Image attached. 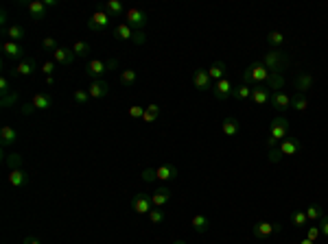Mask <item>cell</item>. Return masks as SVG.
<instances>
[{
	"mask_svg": "<svg viewBox=\"0 0 328 244\" xmlns=\"http://www.w3.org/2000/svg\"><path fill=\"white\" fill-rule=\"evenodd\" d=\"M232 90H234V85L230 83V78H221V81H217L212 85L214 100H219V103H225L227 98H232Z\"/></svg>",
	"mask_w": 328,
	"mask_h": 244,
	"instance_id": "7",
	"label": "cell"
},
{
	"mask_svg": "<svg viewBox=\"0 0 328 244\" xmlns=\"http://www.w3.org/2000/svg\"><path fill=\"white\" fill-rule=\"evenodd\" d=\"M247 70H249V74H252V83H254V85H265L267 78H269V74H271L269 70L265 68V63H262V61H254V63H249Z\"/></svg>",
	"mask_w": 328,
	"mask_h": 244,
	"instance_id": "6",
	"label": "cell"
},
{
	"mask_svg": "<svg viewBox=\"0 0 328 244\" xmlns=\"http://www.w3.org/2000/svg\"><path fill=\"white\" fill-rule=\"evenodd\" d=\"M37 70V65H35V59H22L16 63V68L11 70V76L17 78V76H31V74Z\"/></svg>",
	"mask_w": 328,
	"mask_h": 244,
	"instance_id": "12",
	"label": "cell"
},
{
	"mask_svg": "<svg viewBox=\"0 0 328 244\" xmlns=\"http://www.w3.org/2000/svg\"><path fill=\"white\" fill-rule=\"evenodd\" d=\"M103 11L107 13L109 17H118V15H125V7H122V2H118V0H107V2L103 4Z\"/></svg>",
	"mask_w": 328,
	"mask_h": 244,
	"instance_id": "25",
	"label": "cell"
},
{
	"mask_svg": "<svg viewBox=\"0 0 328 244\" xmlns=\"http://www.w3.org/2000/svg\"><path fill=\"white\" fill-rule=\"evenodd\" d=\"M282 152H280V148H269V155H267V159H269V164H278V161H282Z\"/></svg>",
	"mask_w": 328,
	"mask_h": 244,
	"instance_id": "45",
	"label": "cell"
},
{
	"mask_svg": "<svg viewBox=\"0 0 328 244\" xmlns=\"http://www.w3.org/2000/svg\"><path fill=\"white\" fill-rule=\"evenodd\" d=\"M192 85H195V90H199V92L212 90V78H210L208 70L197 68L195 72H192Z\"/></svg>",
	"mask_w": 328,
	"mask_h": 244,
	"instance_id": "8",
	"label": "cell"
},
{
	"mask_svg": "<svg viewBox=\"0 0 328 244\" xmlns=\"http://www.w3.org/2000/svg\"><path fill=\"white\" fill-rule=\"evenodd\" d=\"M55 68H57V63L52 59H48V61H44L42 63V72H44V76H52V72H55Z\"/></svg>",
	"mask_w": 328,
	"mask_h": 244,
	"instance_id": "44",
	"label": "cell"
},
{
	"mask_svg": "<svg viewBox=\"0 0 328 244\" xmlns=\"http://www.w3.org/2000/svg\"><path fill=\"white\" fill-rule=\"evenodd\" d=\"M149 196H151L153 207H164V205L171 200V190L166 185H160V187H155L153 194H149Z\"/></svg>",
	"mask_w": 328,
	"mask_h": 244,
	"instance_id": "14",
	"label": "cell"
},
{
	"mask_svg": "<svg viewBox=\"0 0 328 244\" xmlns=\"http://www.w3.org/2000/svg\"><path fill=\"white\" fill-rule=\"evenodd\" d=\"M319 231H322V238H328V214H324L322 218H319Z\"/></svg>",
	"mask_w": 328,
	"mask_h": 244,
	"instance_id": "50",
	"label": "cell"
},
{
	"mask_svg": "<svg viewBox=\"0 0 328 244\" xmlns=\"http://www.w3.org/2000/svg\"><path fill=\"white\" fill-rule=\"evenodd\" d=\"M153 179H157V177H155V168H144V170H142V181L151 183Z\"/></svg>",
	"mask_w": 328,
	"mask_h": 244,
	"instance_id": "52",
	"label": "cell"
},
{
	"mask_svg": "<svg viewBox=\"0 0 328 244\" xmlns=\"http://www.w3.org/2000/svg\"><path fill=\"white\" fill-rule=\"evenodd\" d=\"M9 183H11L13 187H24L26 183H29V174L24 172V170H9Z\"/></svg>",
	"mask_w": 328,
	"mask_h": 244,
	"instance_id": "22",
	"label": "cell"
},
{
	"mask_svg": "<svg viewBox=\"0 0 328 244\" xmlns=\"http://www.w3.org/2000/svg\"><path fill=\"white\" fill-rule=\"evenodd\" d=\"M2 35H7V39H11V42H20V39H24L26 29L20 24H11L7 30H2Z\"/></svg>",
	"mask_w": 328,
	"mask_h": 244,
	"instance_id": "28",
	"label": "cell"
},
{
	"mask_svg": "<svg viewBox=\"0 0 328 244\" xmlns=\"http://www.w3.org/2000/svg\"><path fill=\"white\" fill-rule=\"evenodd\" d=\"M44 4H46V9H52V7H57V0H44Z\"/></svg>",
	"mask_w": 328,
	"mask_h": 244,
	"instance_id": "56",
	"label": "cell"
},
{
	"mask_svg": "<svg viewBox=\"0 0 328 244\" xmlns=\"http://www.w3.org/2000/svg\"><path fill=\"white\" fill-rule=\"evenodd\" d=\"M280 152H282L284 157H291V155H295V152H300V148H302V142L297 137H287V139H282L280 142Z\"/></svg>",
	"mask_w": 328,
	"mask_h": 244,
	"instance_id": "17",
	"label": "cell"
},
{
	"mask_svg": "<svg viewBox=\"0 0 328 244\" xmlns=\"http://www.w3.org/2000/svg\"><path fill=\"white\" fill-rule=\"evenodd\" d=\"M136 78H138V74H136V70H122L121 72V85L125 87H131L136 83Z\"/></svg>",
	"mask_w": 328,
	"mask_h": 244,
	"instance_id": "37",
	"label": "cell"
},
{
	"mask_svg": "<svg viewBox=\"0 0 328 244\" xmlns=\"http://www.w3.org/2000/svg\"><path fill=\"white\" fill-rule=\"evenodd\" d=\"M249 96H252V87L245 85V83H241V85H236L234 90H232V98H236V100H245V98H249Z\"/></svg>",
	"mask_w": 328,
	"mask_h": 244,
	"instance_id": "32",
	"label": "cell"
},
{
	"mask_svg": "<svg viewBox=\"0 0 328 244\" xmlns=\"http://www.w3.org/2000/svg\"><path fill=\"white\" fill-rule=\"evenodd\" d=\"M252 103L254 105H267L269 103V98H271V92H269V87L267 85H254L252 87Z\"/></svg>",
	"mask_w": 328,
	"mask_h": 244,
	"instance_id": "15",
	"label": "cell"
},
{
	"mask_svg": "<svg viewBox=\"0 0 328 244\" xmlns=\"http://www.w3.org/2000/svg\"><path fill=\"white\" fill-rule=\"evenodd\" d=\"M306 218H309L311 222L313 220H319V218L324 216V209H322V205H317V203H313V205H309V207H306Z\"/></svg>",
	"mask_w": 328,
	"mask_h": 244,
	"instance_id": "35",
	"label": "cell"
},
{
	"mask_svg": "<svg viewBox=\"0 0 328 244\" xmlns=\"http://www.w3.org/2000/svg\"><path fill=\"white\" fill-rule=\"evenodd\" d=\"M42 48L44 50H48V52H55L59 46H57V42L52 37H46V39H42Z\"/></svg>",
	"mask_w": 328,
	"mask_h": 244,
	"instance_id": "49",
	"label": "cell"
},
{
	"mask_svg": "<svg viewBox=\"0 0 328 244\" xmlns=\"http://www.w3.org/2000/svg\"><path fill=\"white\" fill-rule=\"evenodd\" d=\"M147 216H149V220H151L153 225H160V222H164L166 214H164V209H160V207H157V209H151V212H149Z\"/></svg>",
	"mask_w": 328,
	"mask_h": 244,
	"instance_id": "42",
	"label": "cell"
},
{
	"mask_svg": "<svg viewBox=\"0 0 328 244\" xmlns=\"http://www.w3.org/2000/svg\"><path fill=\"white\" fill-rule=\"evenodd\" d=\"M300 244H315V242H311V240L309 238H304V240H302V242Z\"/></svg>",
	"mask_w": 328,
	"mask_h": 244,
	"instance_id": "58",
	"label": "cell"
},
{
	"mask_svg": "<svg viewBox=\"0 0 328 244\" xmlns=\"http://www.w3.org/2000/svg\"><path fill=\"white\" fill-rule=\"evenodd\" d=\"M11 81H9V76H2L0 78V94L2 96H7V94H11Z\"/></svg>",
	"mask_w": 328,
	"mask_h": 244,
	"instance_id": "48",
	"label": "cell"
},
{
	"mask_svg": "<svg viewBox=\"0 0 328 244\" xmlns=\"http://www.w3.org/2000/svg\"><path fill=\"white\" fill-rule=\"evenodd\" d=\"M280 231H282V225H280V222H256L252 233H254V238H258V240H269L271 235L280 233Z\"/></svg>",
	"mask_w": 328,
	"mask_h": 244,
	"instance_id": "4",
	"label": "cell"
},
{
	"mask_svg": "<svg viewBox=\"0 0 328 244\" xmlns=\"http://www.w3.org/2000/svg\"><path fill=\"white\" fill-rule=\"evenodd\" d=\"M265 85L269 87V92H282V87H284V76H282V74H274V72H271Z\"/></svg>",
	"mask_w": 328,
	"mask_h": 244,
	"instance_id": "31",
	"label": "cell"
},
{
	"mask_svg": "<svg viewBox=\"0 0 328 244\" xmlns=\"http://www.w3.org/2000/svg\"><path fill=\"white\" fill-rule=\"evenodd\" d=\"M4 164H7L9 170H20V168H22V155H17V152H11V155L4 157Z\"/></svg>",
	"mask_w": 328,
	"mask_h": 244,
	"instance_id": "36",
	"label": "cell"
},
{
	"mask_svg": "<svg viewBox=\"0 0 328 244\" xmlns=\"http://www.w3.org/2000/svg\"><path fill=\"white\" fill-rule=\"evenodd\" d=\"M52 61L55 63H59V65H70L74 61V52H72V48H64V46H59L55 52H52Z\"/></svg>",
	"mask_w": 328,
	"mask_h": 244,
	"instance_id": "18",
	"label": "cell"
},
{
	"mask_svg": "<svg viewBox=\"0 0 328 244\" xmlns=\"http://www.w3.org/2000/svg\"><path fill=\"white\" fill-rule=\"evenodd\" d=\"M315 85V78L311 76V74H297L295 76V83H293V87H295L297 90V94H306V92L311 90V87Z\"/></svg>",
	"mask_w": 328,
	"mask_h": 244,
	"instance_id": "19",
	"label": "cell"
},
{
	"mask_svg": "<svg viewBox=\"0 0 328 244\" xmlns=\"http://www.w3.org/2000/svg\"><path fill=\"white\" fill-rule=\"evenodd\" d=\"M26 9H29V13H31V17H33V20H44V17H46V13H48L44 0H33V2H26Z\"/></svg>",
	"mask_w": 328,
	"mask_h": 244,
	"instance_id": "20",
	"label": "cell"
},
{
	"mask_svg": "<svg viewBox=\"0 0 328 244\" xmlns=\"http://www.w3.org/2000/svg\"><path fill=\"white\" fill-rule=\"evenodd\" d=\"M46 85L52 87V85H55V78H52V76H46Z\"/></svg>",
	"mask_w": 328,
	"mask_h": 244,
	"instance_id": "57",
	"label": "cell"
},
{
	"mask_svg": "<svg viewBox=\"0 0 328 244\" xmlns=\"http://www.w3.org/2000/svg\"><path fill=\"white\" fill-rule=\"evenodd\" d=\"M269 103H271V107H274L276 111L284 113L287 109H291V96L284 94V92H271Z\"/></svg>",
	"mask_w": 328,
	"mask_h": 244,
	"instance_id": "10",
	"label": "cell"
},
{
	"mask_svg": "<svg viewBox=\"0 0 328 244\" xmlns=\"http://www.w3.org/2000/svg\"><path fill=\"white\" fill-rule=\"evenodd\" d=\"M190 225L197 233H206V231L210 229V220L204 216V214H195V216L190 218Z\"/></svg>",
	"mask_w": 328,
	"mask_h": 244,
	"instance_id": "27",
	"label": "cell"
},
{
	"mask_svg": "<svg viewBox=\"0 0 328 244\" xmlns=\"http://www.w3.org/2000/svg\"><path fill=\"white\" fill-rule=\"evenodd\" d=\"M131 209L136 214H149L153 209V203H151V196L149 194H136L131 198Z\"/></svg>",
	"mask_w": 328,
	"mask_h": 244,
	"instance_id": "13",
	"label": "cell"
},
{
	"mask_svg": "<svg viewBox=\"0 0 328 244\" xmlns=\"http://www.w3.org/2000/svg\"><path fill=\"white\" fill-rule=\"evenodd\" d=\"M109 22H112V17H109L103 9H99V11H94L90 17H87V29L94 30V33H101V30L109 29Z\"/></svg>",
	"mask_w": 328,
	"mask_h": 244,
	"instance_id": "5",
	"label": "cell"
},
{
	"mask_svg": "<svg viewBox=\"0 0 328 244\" xmlns=\"http://www.w3.org/2000/svg\"><path fill=\"white\" fill-rule=\"evenodd\" d=\"M33 111H37L33 105H24V107H20V113H22V116H29V113H33Z\"/></svg>",
	"mask_w": 328,
	"mask_h": 244,
	"instance_id": "53",
	"label": "cell"
},
{
	"mask_svg": "<svg viewBox=\"0 0 328 244\" xmlns=\"http://www.w3.org/2000/svg\"><path fill=\"white\" fill-rule=\"evenodd\" d=\"M157 116H160V105H147V107H144L142 122H155Z\"/></svg>",
	"mask_w": 328,
	"mask_h": 244,
	"instance_id": "33",
	"label": "cell"
},
{
	"mask_svg": "<svg viewBox=\"0 0 328 244\" xmlns=\"http://www.w3.org/2000/svg\"><path fill=\"white\" fill-rule=\"evenodd\" d=\"M267 42H269L271 48H280L284 44V35L280 33V30H271V33L267 35Z\"/></svg>",
	"mask_w": 328,
	"mask_h": 244,
	"instance_id": "39",
	"label": "cell"
},
{
	"mask_svg": "<svg viewBox=\"0 0 328 244\" xmlns=\"http://www.w3.org/2000/svg\"><path fill=\"white\" fill-rule=\"evenodd\" d=\"M225 63L223 61H214L212 65H210V70H208V74H210V78H212L214 83L217 81H221V78H225Z\"/></svg>",
	"mask_w": 328,
	"mask_h": 244,
	"instance_id": "30",
	"label": "cell"
},
{
	"mask_svg": "<svg viewBox=\"0 0 328 244\" xmlns=\"http://www.w3.org/2000/svg\"><path fill=\"white\" fill-rule=\"evenodd\" d=\"M86 90H87V94H90V98H103V96H107L109 85H107V81L99 78V81H92Z\"/></svg>",
	"mask_w": 328,
	"mask_h": 244,
	"instance_id": "16",
	"label": "cell"
},
{
	"mask_svg": "<svg viewBox=\"0 0 328 244\" xmlns=\"http://www.w3.org/2000/svg\"><path fill=\"white\" fill-rule=\"evenodd\" d=\"M31 105H33L37 111H44V109H51L52 98L48 94H44V92H37V94L33 96V100H31Z\"/></svg>",
	"mask_w": 328,
	"mask_h": 244,
	"instance_id": "26",
	"label": "cell"
},
{
	"mask_svg": "<svg viewBox=\"0 0 328 244\" xmlns=\"http://www.w3.org/2000/svg\"><path fill=\"white\" fill-rule=\"evenodd\" d=\"M262 63H265V68L269 70V72L282 74L284 70L289 68V57H287V52H282L280 48H269V50L265 52V57H262Z\"/></svg>",
	"mask_w": 328,
	"mask_h": 244,
	"instance_id": "1",
	"label": "cell"
},
{
	"mask_svg": "<svg viewBox=\"0 0 328 244\" xmlns=\"http://www.w3.org/2000/svg\"><path fill=\"white\" fill-rule=\"evenodd\" d=\"M72 52H74V57H86L87 52H90V44L83 42V39H77V42L72 44Z\"/></svg>",
	"mask_w": 328,
	"mask_h": 244,
	"instance_id": "38",
	"label": "cell"
},
{
	"mask_svg": "<svg viewBox=\"0 0 328 244\" xmlns=\"http://www.w3.org/2000/svg\"><path fill=\"white\" fill-rule=\"evenodd\" d=\"M291 107L295 111H306L309 109V100H306L304 94H295V96H291Z\"/></svg>",
	"mask_w": 328,
	"mask_h": 244,
	"instance_id": "34",
	"label": "cell"
},
{
	"mask_svg": "<svg viewBox=\"0 0 328 244\" xmlns=\"http://www.w3.org/2000/svg\"><path fill=\"white\" fill-rule=\"evenodd\" d=\"M173 244H186V242H184V240H175Z\"/></svg>",
	"mask_w": 328,
	"mask_h": 244,
	"instance_id": "59",
	"label": "cell"
},
{
	"mask_svg": "<svg viewBox=\"0 0 328 244\" xmlns=\"http://www.w3.org/2000/svg\"><path fill=\"white\" fill-rule=\"evenodd\" d=\"M17 103H20V96H17V92H11V94H7V96H2V98H0L2 109H9V107H13V105H17Z\"/></svg>",
	"mask_w": 328,
	"mask_h": 244,
	"instance_id": "40",
	"label": "cell"
},
{
	"mask_svg": "<svg viewBox=\"0 0 328 244\" xmlns=\"http://www.w3.org/2000/svg\"><path fill=\"white\" fill-rule=\"evenodd\" d=\"M221 129H223V135H227V137H234V135L239 133V129H241V122L236 120V118H225V120H223V124H221Z\"/></svg>",
	"mask_w": 328,
	"mask_h": 244,
	"instance_id": "29",
	"label": "cell"
},
{
	"mask_svg": "<svg viewBox=\"0 0 328 244\" xmlns=\"http://www.w3.org/2000/svg\"><path fill=\"white\" fill-rule=\"evenodd\" d=\"M322 235V231H319V227H306V238L311 240V242H317V238Z\"/></svg>",
	"mask_w": 328,
	"mask_h": 244,
	"instance_id": "47",
	"label": "cell"
},
{
	"mask_svg": "<svg viewBox=\"0 0 328 244\" xmlns=\"http://www.w3.org/2000/svg\"><path fill=\"white\" fill-rule=\"evenodd\" d=\"M107 72V65H105V61H101V59H90L86 63V74L92 78V81H99L103 74Z\"/></svg>",
	"mask_w": 328,
	"mask_h": 244,
	"instance_id": "11",
	"label": "cell"
},
{
	"mask_svg": "<svg viewBox=\"0 0 328 244\" xmlns=\"http://www.w3.org/2000/svg\"><path fill=\"white\" fill-rule=\"evenodd\" d=\"M269 137H274L276 142H282L289 137V120L284 116H276L269 122Z\"/></svg>",
	"mask_w": 328,
	"mask_h": 244,
	"instance_id": "2",
	"label": "cell"
},
{
	"mask_svg": "<svg viewBox=\"0 0 328 244\" xmlns=\"http://www.w3.org/2000/svg\"><path fill=\"white\" fill-rule=\"evenodd\" d=\"M129 116H131V118H136V120H142V116H144V107H142V105H131V107H129Z\"/></svg>",
	"mask_w": 328,
	"mask_h": 244,
	"instance_id": "46",
	"label": "cell"
},
{
	"mask_svg": "<svg viewBox=\"0 0 328 244\" xmlns=\"http://www.w3.org/2000/svg\"><path fill=\"white\" fill-rule=\"evenodd\" d=\"M155 177L160 181H173V179H177V168L173 164H162L155 168Z\"/></svg>",
	"mask_w": 328,
	"mask_h": 244,
	"instance_id": "21",
	"label": "cell"
},
{
	"mask_svg": "<svg viewBox=\"0 0 328 244\" xmlns=\"http://www.w3.org/2000/svg\"><path fill=\"white\" fill-rule=\"evenodd\" d=\"M131 42L138 44V46H142V44L147 42V35H144V30H134V37H131Z\"/></svg>",
	"mask_w": 328,
	"mask_h": 244,
	"instance_id": "51",
	"label": "cell"
},
{
	"mask_svg": "<svg viewBox=\"0 0 328 244\" xmlns=\"http://www.w3.org/2000/svg\"><path fill=\"white\" fill-rule=\"evenodd\" d=\"M72 98H74V103L77 105H86L87 100H90V94H87V90H74Z\"/></svg>",
	"mask_w": 328,
	"mask_h": 244,
	"instance_id": "43",
	"label": "cell"
},
{
	"mask_svg": "<svg viewBox=\"0 0 328 244\" xmlns=\"http://www.w3.org/2000/svg\"><path fill=\"white\" fill-rule=\"evenodd\" d=\"M114 37L116 39H122V42H131V37H134V29H131L129 24H125V22H121V24L114 26Z\"/></svg>",
	"mask_w": 328,
	"mask_h": 244,
	"instance_id": "23",
	"label": "cell"
},
{
	"mask_svg": "<svg viewBox=\"0 0 328 244\" xmlns=\"http://www.w3.org/2000/svg\"><path fill=\"white\" fill-rule=\"evenodd\" d=\"M2 52H4V59H17L22 61L24 59V46H22L20 42H11V39H7V42L2 44Z\"/></svg>",
	"mask_w": 328,
	"mask_h": 244,
	"instance_id": "9",
	"label": "cell"
},
{
	"mask_svg": "<svg viewBox=\"0 0 328 244\" xmlns=\"http://www.w3.org/2000/svg\"><path fill=\"white\" fill-rule=\"evenodd\" d=\"M125 24H129L134 30H144V26L149 24V15L142 9H127L125 13Z\"/></svg>",
	"mask_w": 328,
	"mask_h": 244,
	"instance_id": "3",
	"label": "cell"
},
{
	"mask_svg": "<svg viewBox=\"0 0 328 244\" xmlns=\"http://www.w3.org/2000/svg\"><path fill=\"white\" fill-rule=\"evenodd\" d=\"M105 65H107V72H109V70H116L118 68V61L116 59H107V61H105Z\"/></svg>",
	"mask_w": 328,
	"mask_h": 244,
	"instance_id": "55",
	"label": "cell"
},
{
	"mask_svg": "<svg viewBox=\"0 0 328 244\" xmlns=\"http://www.w3.org/2000/svg\"><path fill=\"white\" fill-rule=\"evenodd\" d=\"M22 244H42V242H39V238H35V235H26V238L22 240Z\"/></svg>",
	"mask_w": 328,
	"mask_h": 244,
	"instance_id": "54",
	"label": "cell"
},
{
	"mask_svg": "<svg viewBox=\"0 0 328 244\" xmlns=\"http://www.w3.org/2000/svg\"><path fill=\"white\" fill-rule=\"evenodd\" d=\"M291 222H293V227H309V218H306L304 212H293Z\"/></svg>",
	"mask_w": 328,
	"mask_h": 244,
	"instance_id": "41",
	"label": "cell"
},
{
	"mask_svg": "<svg viewBox=\"0 0 328 244\" xmlns=\"http://www.w3.org/2000/svg\"><path fill=\"white\" fill-rule=\"evenodd\" d=\"M16 142H17V131L13 129V126H2V129H0V144L7 148Z\"/></svg>",
	"mask_w": 328,
	"mask_h": 244,
	"instance_id": "24",
	"label": "cell"
}]
</instances>
